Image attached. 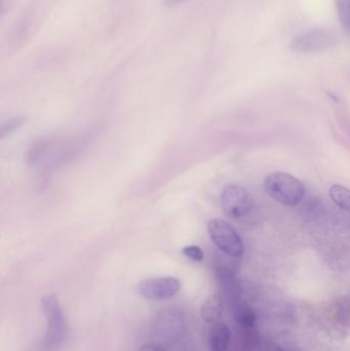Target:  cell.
Instances as JSON below:
<instances>
[{"label": "cell", "mask_w": 350, "mask_h": 351, "mask_svg": "<svg viewBox=\"0 0 350 351\" xmlns=\"http://www.w3.org/2000/svg\"><path fill=\"white\" fill-rule=\"evenodd\" d=\"M264 190L273 200L287 206H297L304 196L303 184L294 176L283 172L267 176Z\"/></svg>", "instance_id": "6da1fadb"}, {"label": "cell", "mask_w": 350, "mask_h": 351, "mask_svg": "<svg viewBox=\"0 0 350 351\" xmlns=\"http://www.w3.org/2000/svg\"><path fill=\"white\" fill-rule=\"evenodd\" d=\"M41 307L47 319V332L42 341V348L45 351H55L65 338L66 325L63 309L53 294L42 297Z\"/></svg>", "instance_id": "7a4b0ae2"}, {"label": "cell", "mask_w": 350, "mask_h": 351, "mask_svg": "<svg viewBox=\"0 0 350 351\" xmlns=\"http://www.w3.org/2000/svg\"><path fill=\"white\" fill-rule=\"evenodd\" d=\"M185 319L182 311L177 307H166L156 315L152 325L154 337L162 343H174L184 331Z\"/></svg>", "instance_id": "3957f363"}, {"label": "cell", "mask_w": 350, "mask_h": 351, "mask_svg": "<svg viewBox=\"0 0 350 351\" xmlns=\"http://www.w3.org/2000/svg\"><path fill=\"white\" fill-rule=\"evenodd\" d=\"M208 232L218 249L230 257L238 258L244 254V243L236 229L222 219H213L208 224Z\"/></svg>", "instance_id": "277c9868"}, {"label": "cell", "mask_w": 350, "mask_h": 351, "mask_svg": "<svg viewBox=\"0 0 350 351\" xmlns=\"http://www.w3.org/2000/svg\"><path fill=\"white\" fill-rule=\"evenodd\" d=\"M221 208L228 218L234 220L242 218L252 210V196L242 186L236 184L227 186L222 192Z\"/></svg>", "instance_id": "5b68a950"}, {"label": "cell", "mask_w": 350, "mask_h": 351, "mask_svg": "<svg viewBox=\"0 0 350 351\" xmlns=\"http://www.w3.org/2000/svg\"><path fill=\"white\" fill-rule=\"evenodd\" d=\"M335 43L336 37L332 32L318 29L298 35L292 40L290 47L294 53L308 55L325 51L333 47Z\"/></svg>", "instance_id": "8992f818"}, {"label": "cell", "mask_w": 350, "mask_h": 351, "mask_svg": "<svg viewBox=\"0 0 350 351\" xmlns=\"http://www.w3.org/2000/svg\"><path fill=\"white\" fill-rule=\"evenodd\" d=\"M179 280L173 276L149 278L138 286L140 295L150 301H162L172 298L180 291Z\"/></svg>", "instance_id": "52a82bcc"}, {"label": "cell", "mask_w": 350, "mask_h": 351, "mask_svg": "<svg viewBox=\"0 0 350 351\" xmlns=\"http://www.w3.org/2000/svg\"><path fill=\"white\" fill-rule=\"evenodd\" d=\"M223 313V300L221 295L215 293L210 295L201 306V315L208 324H216L219 322Z\"/></svg>", "instance_id": "ba28073f"}, {"label": "cell", "mask_w": 350, "mask_h": 351, "mask_svg": "<svg viewBox=\"0 0 350 351\" xmlns=\"http://www.w3.org/2000/svg\"><path fill=\"white\" fill-rule=\"evenodd\" d=\"M232 341V332L227 325L221 322L214 324L210 332L212 351H227Z\"/></svg>", "instance_id": "9c48e42d"}, {"label": "cell", "mask_w": 350, "mask_h": 351, "mask_svg": "<svg viewBox=\"0 0 350 351\" xmlns=\"http://www.w3.org/2000/svg\"><path fill=\"white\" fill-rule=\"evenodd\" d=\"M330 197L339 208L350 210V190L345 186L333 185L330 188Z\"/></svg>", "instance_id": "30bf717a"}, {"label": "cell", "mask_w": 350, "mask_h": 351, "mask_svg": "<svg viewBox=\"0 0 350 351\" xmlns=\"http://www.w3.org/2000/svg\"><path fill=\"white\" fill-rule=\"evenodd\" d=\"M236 319L240 327L246 330H251L255 327L257 321V315L251 307L246 305H240L236 311Z\"/></svg>", "instance_id": "8fae6325"}, {"label": "cell", "mask_w": 350, "mask_h": 351, "mask_svg": "<svg viewBox=\"0 0 350 351\" xmlns=\"http://www.w3.org/2000/svg\"><path fill=\"white\" fill-rule=\"evenodd\" d=\"M25 121H26V117H16L3 121L0 125V138L3 139L5 136L10 135L12 132L16 131L24 125Z\"/></svg>", "instance_id": "7c38bea8"}, {"label": "cell", "mask_w": 350, "mask_h": 351, "mask_svg": "<svg viewBox=\"0 0 350 351\" xmlns=\"http://www.w3.org/2000/svg\"><path fill=\"white\" fill-rule=\"evenodd\" d=\"M339 16L345 30L350 31V1L349 0H339Z\"/></svg>", "instance_id": "4fadbf2b"}, {"label": "cell", "mask_w": 350, "mask_h": 351, "mask_svg": "<svg viewBox=\"0 0 350 351\" xmlns=\"http://www.w3.org/2000/svg\"><path fill=\"white\" fill-rule=\"evenodd\" d=\"M182 252L183 254H184V256H186L189 259L193 260V261H203V250H201V247H197V245H188V247H185L184 249L182 250Z\"/></svg>", "instance_id": "5bb4252c"}, {"label": "cell", "mask_w": 350, "mask_h": 351, "mask_svg": "<svg viewBox=\"0 0 350 351\" xmlns=\"http://www.w3.org/2000/svg\"><path fill=\"white\" fill-rule=\"evenodd\" d=\"M138 351H162V350L155 344H144Z\"/></svg>", "instance_id": "9a60e30c"}, {"label": "cell", "mask_w": 350, "mask_h": 351, "mask_svg": "<svg viewBox=\"0 0 350 351\" xmlns=\"http://www.w3.org/2000/svg\"><path fill=\"white\" fill-rule=\"evenodd\" d=\"M185 1H187V0H164V4L168 8H174V6L179 5V4Z\"/></svg>", "instance_id": "2e32d148"}, {"label": "cell", "mask_w": 350, "mask_h": 351, "mask_svg": "<svg viewBox=\"0 0 350 351\" xmlns=\"http://www.w3.org/2000/svg\"><path fill=\"white\" fill-rule=\"evenodd\" d=\"M264 351H285L281 346H277V344H267L265 346Z\"/></svg>", "instance_id": "e0dca14e"}]
</instances>
